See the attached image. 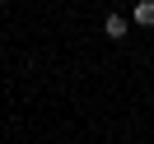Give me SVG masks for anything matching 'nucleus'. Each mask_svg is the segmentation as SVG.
<instances>
[{"label": "nucleus", "mask_w": 154, "mask_h": 144, "mask_svg": "<svg viewBox=\"0 0 154 144\" xmlns=\"http://www.w3.org/2000/svg\"><path fill=\"white\" fill-rule=\"evenodd\" d=\"M103 33H107V37H126V19H122V14H107Z\"/></svg>", "instance_id": "2"}, {"label": "nucleus", "mask_w": 154, "mask_h": 144, "mask_svg": "<svg viewBox=\"0 0 154 144\" xmlns=\"http://www.w3.org/2000/svg\"><path fill=\"white\" fill-rule=\"evenodd\" d=\"M135 23L140 28H154V0H140L135 5Z\"/></svg>", "instance_id": "1"}]
</instances>
